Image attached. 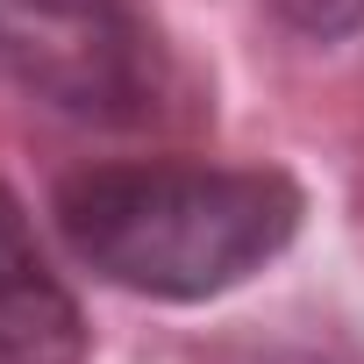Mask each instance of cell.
<instances>
[{
	"label": "cell",
	"instance_id": "obj_1",
	"mask_svg": "<svg viewBox=\"0 0 364 364\" xmlns=\"http://www.w3.org/2000/svg\"><path fill=\"white\" fill-rule=\"evenodd\" d=\"M50 222L93 279L193 307L279 264L307 222V193L272 164L143 157L65 171Z\"/></svg>",
	"mask_w": 364,
	"mask_h": 364
},
{
	"label": "cell",
	"instance_id": "obj_2",
	"mask_svg": "<svg viewBox=\"0 0 364 364\" xmlns=\"http://www.w3.org/2000/svg\"><path fill=\"white\" fill-rule=\"evenodd\" d=\"M0 86L86 129H157L178 65L136 0H0Z\"/></svg>",
	"mask_w": 364,
	"mask_h": 364
},
{
	"label": "cell",
	"instance_id": "obj_3",
	"mask_svg": "<svg viewBox=\"0 0 364 364\" xmlns=\"http://www.w3.org/2000/svg\"><path fill=\"white\" fill-rule=\"evenodd\" d=\"M93 336L72 286L50 272L22 200L0 186V364H86Z\"/></svg>",
	"mask_w": 364,
	"mask_h": 364
},
{
	"label": "cell",
	"instance_id": "obj_4",
	"mask_svg": "<svg viewBox=\"0 0 364 364\" xmlns=\"http://www.w3.org/2000/svg\"><path fill=\"white\" fill-rule=\"evenodd\" d=\"M193 364H364L350 343L336 336H300V328H243V336H222L208 343Z\"/></svg>",
	"mask_w": 364,
	"mask_h": 364
},
{
	"label": "cell",
	"instance_id": "obj_5",
	"mask_svg": "<svg viewBox=\"0 0 364 364\" xmlns=\"http://www.w3.org/2000/svg\"><path fill=\"white\" fill-rule=\"evenodd\" d=\"M264 8H272L293 36H314V43L364 36V0H264Z\"/></svg>",
	"mask_w": 364,
	"mask_h": 364
}]
</instances>
